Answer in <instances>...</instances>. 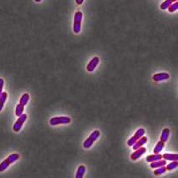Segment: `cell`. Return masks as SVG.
I'll list each match as a JSON object with an SVG mask.
<instances>
[{
    "label": "cell",
    "instance_id": "cell-1",
    "mask_svg": "<svg viewBox=\"0 0 178 178\" xmlns=\"http://www.w3.org/2000/svg\"><path fill=\"white\" fill-rule=\"evenodd\" d=\"M30 99V95L28 93H24L22 95V97L20 99V103L17 104V106L15 108V114L17 116H20L23 114L24 111V108L27 104V103L29 101Z\"/></svg>",
    "mask_w": 178,
    "mask_h": 178
},
{
    "label": "cell",
    "instance_id": "cell-2",
    "mask_svg": "<svg viewBox=\"0 0 178 178\" xmlns=\"http://www.w3.org/2000/svg\"><path fill=\"white\" fill-rule=\"evenodd\" d=\"M19 159H20L19 154H10V155L8 157L7 159H4V161L0 164V172L5 171L12 163L15 162L16 160H18Z\"/></svg>",
    "mask_w": 178,
    "mask_h": 178
},
{
    "label": "cell",
    "instance_id": "cell-3",
    "mask_svg": "<svg viewBox=\"0 0 178 178\" xmlns=\"http://www.w3.org/2000/svg\"><path fill=\"white\" fill-rule=\"evenodd\" d=\"M83 14L82 12L76 11L74 15V23H73V31L74 32L78 34L82 29V21Z\"/></svg>",
    "mask_w": 178,
    "mask_h": 178
},
{
    "label": "cell",
    "instance_id": "cell-4",
    "mask_svg": "<svg viewBox=\"0 0 178 178\" xmlns=\"http://www.w3.org/2000/svg\"><path fill=\"white\" fill-rule=\"evenodd\" d=\"M99 136H100V132H99V130H94V131L90 134V136L87 137V140L84 142L83 143L84 148L88 149V148H91L92 146H93V144L94 143L95 141L99 138Z\"/></svg>",
    "mask_w": 178,
    "mask_h": 178
},
{
    "label": "cell",
    "instance_id": "cell-5",
    "mask_svg": "<svg viewBox=\"0 0 178 178\" xmlns=\"http://www.w3.org/2000/svg\"><path fill=\"white\" fill-rule=\"evenodd\" d=\"M71 122V118L68 116H56L50 119L49 123L51 125H58L61 124H69Z\"/></svg>",
    "mask_w": 178,
    "mask_h": 178
},
{
    "label": "cell",
    "instance_id": "cell-6",
    "mask_svg": "<svg viewBox=\"0 0 178 178\" xmlns=\"http://www.w3.org/2000/svg\"><path fill=\"white\" fill-rule=\"evenodd\" d=\"M144 134H145V130H144L143 128L138 129V130L136 132V133H135V134L127 141V145H128V146H133V144L135 143L139 138H141L142 136H143Z\"/></svg>",
    "mask_w": 178,
    "mask_h": 178
},
{
    "label": "cell",
    "instance_id": "cell-7",
    "mask_svg": "<svg viewBox=\"0 0 178 178\" xmlns=\"http://www.w3.org/2000/svg\"><path fill=\"white\" fill-rule=\"evenodd\" d=\"M27 120V114H22L20 116H19L18 120L16 121L15 124H14V126H13V130L15 133H18L20 129L22 128L23 124L26 122V121Z\"/></svg>",
    "mask_w": 178,
    "mask_h": 178
},
{
    "label": "cell",
    "instance_id": "cell-8",
    "mask_svg": "<svg viewBox=\"0 0 178 178\" xmlns=\"http://www.w3.org/2000/svg\"><path fill=\"white\" fill-rule=\"evenodd\" d=\"M99 63V58L94 57L92 59L90 62L88 63L87 66V71L88 72H93L95 70V68L98 66V64Z\"/></svg>",
    "mask_w": 178,
    "mask_h": 178
},
{
    "label": "cell",
    "instance_id": "cell-9",
    "mask_svg": "<svg viewBox=\"0 0 178 178\" xmlns=\"http://www.w3.org/2000/svg\"><path fill=\"white\" fill-rule=\"evenodd\" d=\"M146 151H147V149H146V148L141 147V148L136 149V151L132 154L131 158H132L133 160H136V159H139L140 157H142V155H143L144 154L146 153Z\"/></svg>",
    "mask_w": 178,
    "mask_h": 178
},
{
    "label": "cell",
    "instance_id": "cell-10",
    "mask_svg": "<svg viewBox=\"0 0 178 178\" xmlns=\"http://www.w3.org/2000/svg\"><path fill=\"white\" fill-rule=\"evenodd\" d=\"M170 78V75L168 73L165 72H161V73H158L153 76V80L154 82H162V81H165Z\"/></svg>",
    "mask_w": 178,
    "mask_h": 178
},
{
    "label": "cell",
    "instance_id": "cell-11",
    "mask_svg": "<svg viewBox=\"0 0 178 178\" xmlns=\"http://www.w3.org/2000/svg\"><path fill=\"white\" fill-rule=\"evenodd\" d=\"M147 142H148V138H147L146 136H143L141 138H139L138 140L136 141V143L133 144L132 147H133V148L134 149V150H136V149H137V148L143 147V145L146 143Z\"/></svg>",
    "mask_w": 178,
    "mask_h": 178
},
{
    "label": "cell",
    "instance_id": "cell-12",
    "mask_svg": "<svg viewBox=\"0 0 178 178\" xmlns=\"http://www.w3.org/2000/svg\"><path fill=\"white\" fill-rule=\"evenodd\" d=\"M167 160L165 159H159V160H156V161H154V162H151L150 164V167L153 168V169H156V168H158V167L160 166H163V165H165L167 164L166 162Z\"/></svg>",
    "mask_w": 178,
    "mask_h": 178
},
{
    "label": "cell",
    "instance_id": "cell-13",
    "mask_svg": "<svg viewBox=\"0 0 178 178\" xmlns=\"http://www.w3.org/2000/svg\"><path fill=\"white\" fill-rule=\"evenodd\" d=\"M162 159V155L159 154H152V155H148L146 157V161L148 163H151L156 160H159V159Z\"/></svg>",
    "mask_w": 178,
    "mask_h": 178
},
{
    "label": "cell",
    "instance_id": "cell-14",
    "mask_svg": "<svg viewBox=\"0 0 178 178\" xmlns=\"http://www.w3.org/2000/svg\"><path fill=\"white\" fill-rule=\"evenodd\" d=\"M162 158L165 160L176 161V160H178V154H165L162 155Z\"/></svg>",
    "mask_w": 178,
    "mask_h": 178
},
{
    "label": "cell",
    "instance_id": "cell-15",
    "mask_svg": "<svg viewBox=\"0 0 178 178\" xmlns=\"http://www.w3.org/2000/svg\"><path fill=\"white\" fill-rule=\"evenodd\" d=\"M87 171V168L85 165H80L77 169L76 174V178H82L85 175V172Z\"/></svg>",
    "mask_w": 178,
    "mask_h": 178
},
{
    "label": "cell",
    "instance_id": "cell-16",
    "mask_svg": "<svg viewBox=\"0 0 178 178\" xmlns=\"http://www.w3.org/2000/svg\"><path fill=\"white\" fill-rule=\"evenodd\" d=\"M170 135V130L168 128H165L162 131L161 136H160V141H162L163 143H165L168 140V137Z\"/></svg>",
    "mask_w": 178,
    "mask_h": 178
},
{
    "label": "cell",
    "instance_id": "cell-17",
    "mask_svg": "<svg viewBox=\"0 0 178 178\" xmlns=\"http://www.w3.org/2000/svg\"><path fill=\"white\" fill-rule=\"evenodd\" d=\"M164 147H165V143H163L162 141H159L157 143L156 146L154 148V154H159L160 152L163 150Z\"/></svg>",
    "mask_w": 178,
    "mask_h": 178
},
{
    "label": "cell",
    "instance_id": "cell-18",
    "mask_svg": "<svg viewBox=\"0 0 178 178\" xmlns=\"http://www.w3.org/2000/svg\"><path fill=\"white\" fill-rule=\"evenodd\" d=\"M8 97V93L6 92H3L2 94L0 95V111L3 110L4 106V103L6 102Z\"/></svg>",
    "mask_w": 178,
    "mask_h": 178
},
{
    "label": "cell",
    "instance_id": "cell-19",
    "mask_svg": "<svg viewBox=\"0 0 178 178\" xmlns=\"http://www.w3.org/2000/svg\"><path fill=\"white\" fill-rule=\"evenodd\" d=\"M165 171H166V167H165V165H163V166L156 168L155 171H154V174L155 175V176H159V175L165 173Z\"/></svg>",
    "mask_w": 178,
    "mask_h": 178
},
{
    "label": "cell",
    "instance_id": "cell-20",
    "mask_svg": "<svg viewBox=\"0 0 178 178\" xmlns=\"http://www.w3.org/2000/svg\"><path fill=\"white\" fill-rule=\"evenodd\" d=\"M177 166H178L177 160L172 161V162H171L170 164H167L166 171H172V170H174L176 168H177Z\"/></svg>",
    "mask_w": 178,
    "mask_h": 178
},
{
    "label": "cell",
    "instance_id": "cell-21",
    "mask_svg": "<svg viewBox=\"0 0 178 178\" xmlns=\"http://www.w3.org/2000/svg\"><path fill=\"white\" fill-rule=\"evenodd\" d=\"M173 3V1H171V0H166V1H165L163 2L161 5H160V9H162V10H165V9H166L170 7V5Z\"/></svg>",
    "mask_w": 178,
    "mask_h": 178
},
{
    "label": "cell",
    "instance_id": "cell-22",
    "mask_svg": "<svg viewBox=\"0 0 178 178\" xmlns=\"http://www.w3.org/2000/svg\"><path fill=\"white\" fill-rule=\"evenodd\" d=\"M168 10H169V12H171V13H172V12H175L176 10H177L178 9V2L176 1V2H175V3H172V4L170 5V7L167 9Z\"/></svg>",
    "mask_w": 178,
    "mask_h": 178
},
{
    "label": "cell",
    "instance_id": "cell-23",
    "mask_svg": "<svg viewBox=\"0 0 178 178\" xmlns=\"http://www.w3.org/2000/svg\"><path fill=\"white\" fill-rule=\"evenodd\" d=\"M4 81L3 78H0V95L2 94L3 93V87H4Z\"/></svg>",
    "mask_w": 178,
    "mask_h": 178
},
{
    "label": "cell",
    "instance_id": "cell-24",
    "mask_svg": "<svg viewBox=\"0 0 178 178\" xmlns=\"http://www.w3.org/2000/svg\"><path fill=\"white\" fill-rule=\"evenodd\" d=\"M83 3V0H76V4H82Z\"/></svg>",
    "mask_w": 178,
    "mask_h": 178
}]
</instances>
